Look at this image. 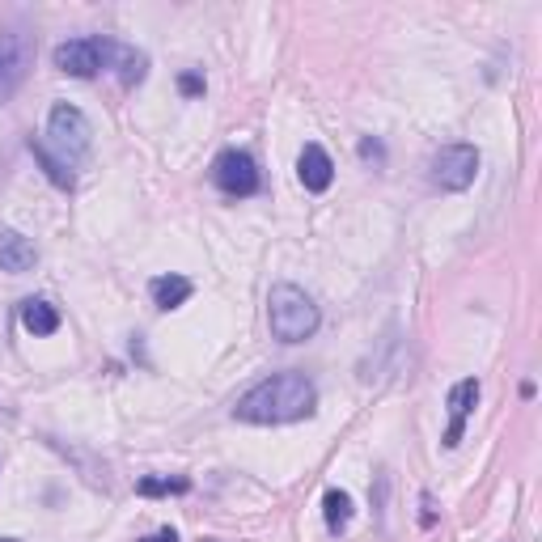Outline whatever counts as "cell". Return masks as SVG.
<instances>
[{"instance_id":"13","label":"cell","mask_w":542,"mask_h":542,"mask_svg":"<svg viewBox=\"0 0 542 542\" xmlns=\"http://www.w3.org/2000/svg\"><path fill=\"white\" fill-rule=\"evenodd\" d=\"M149 293L157 301V310H178V305H187L191 293H195V284L187 276H157L149 284Z\"/></svg>"},{"instance_id":"18","label":"cell","mask_w":542,"mask_h":542,"mask_svg":"<svg viewBox=\"0 0 542 542\" xmlns=\"http://www.w3.org/2000/svg\"><path fill=\"white\" fill-rule=\"evenodd\" d=\"M360 157H365V161H382V144H377V140H360Z\"/></svg>"},{"instance_id":"11","label":"cell","mask_w":542,"mask_h":542,"mask_svg":"<svg viewBox=\"0 0 542 542\" xmlns=\"http://www.w3.org/2000/svg\"><path fill=\"white\" fill-rule=\"evenodd\" d=\"M22 327L30 331V335H56L60 331V310L51 301H43V297H26L22 301Z\"/></svg>"},{"instance_id":"5","label":"cell","mask_w":542,"mask_h":542,"mask_svg":"<svg viewBox=\"0 0 542 542\" xmlns=\"http://www.w3.org/2000/svg\"><path fill=\"white\" fill-rule=\"evenodd\" d=\"M34 68V39L30 30L9 26L0 30V102H9Z\"/></svg>"},{"instance_id":"7","label":"cell","mask_w":542,"mask_h":542,"mask_svg":"<svg viewBox=\"0 0 542 542\" xmlns=\"http://www.w3.org/2000/svg\"><path fill=\"white\" fill-rule=\"evenodd\" d=\"M479 178V149L475 144H445L432 157V183L441 191H466Z\"/></svg>"},{"instance_id":"9","label":"cell","mask_w":542,"mask_h":542,"mask_svg":"<svg viewBox=\"0 0 542 542\" xmlns=\"http://www.w3.org/2000/svg\"><path fill=\"white\" fill-rule=\"evenodd\" d=\"M297 178H301V187L305 191H327L331 183H335V161H331V153L322 149V144H305L301 149V157H297Z\"/></svg>"},{"instance_id":"2","label":"cell","mask_w":542,"mask_h":542,"mask_svg":"<svg viewBox=\"0 0 542 542\" xmlns=\"http://www.w3.org/2000/svg\"><path fill=\"white\" fill-rule=\"evenodd\" d=\"M318 322H322V314H318V305L305 288L276 284L267 293V327L280 343H305L318 331Z\"/></svg>"},{"instance_id":"3","label":"cell","mask_w":542,"mask_h":542,"mask_svg":"<svg viewBox=\"0 0 542 542\" xmlns=\"http://www.w3.org/2000/svg\"><path fill=\"white\" fill-rule=\"evenodd\" d=\"M47 149L56 153L64 166H81L94 149V128H89V119L81 106L72 102H56L47 115Z\"/></svg>"},{"instance_id":"6","label":"cell","mask_w":542,"mask_h":542,"mask_svg":"<svg viewBox=\"0 0 542 542\" xmlns=\"http://www.w3.org/2000/svg\"><path fill=\"white\" fill-rule=\"evenodd\" d=\"M212 183L221 187L225 195H233V200H250V195H259L263 178H259V161L242 153V149H225L216 153L212 161Z\"/></svg>"},{"instance_id":"19","label":"cell","mask_w":542,"mask_h":542,"mask_svg":"<svg viewBox=\"0 0 542 542\" xmlns=\"http://www.w3.org/2000/svg\"><path fill=\"white\" fill-rule=\"evenodd\" d=\"M136 542H178V534L166 526V530H157V534H149V538H136Z\"/></svg>"},{"instance_id":"4","label":"cell","mask_w":542,"mask_h":542,"mask_svg":"<svg viewBox=\"0 0 542 542\" xmlns=\"http://www.w3.org/2000/svg\"><path fill=\"white\" fill-rule=\"evenodd\" d=\"M115 51H119L115 39H106V34H85V39L60 43L56 51H51V60H56V68L64 72V77L89 81V77H98L102 68L115 64Z\"/></svg>"},{"instance_id":"14","label":"cell","mask_w":542,"mask_h":542,"mask_svg":"<svg viewBox=\"0 0 542 542\" xmlns=\"http://www.w3.org/2000/svg\"><path fill=\"white\" fill-rule=\"evenodd\" d=\"M352 513H356V509H352V496L343 492V487H331V492L322 496V517H327V530H331L335 538L352 526Z\"/></svg>"},{"instance_id":"1","label":"cell","mask_w":542,"mask_h":542,"mask_svg":"<svg viewBox=\"0 0 542 542\" xmlns=\"http://www.w3.org/2000/svg\"><path fill=\"white\" fill-rule=\"evenodd\" d=\"M318 407V386L297 369L271 373L255 382L238 403H233V420L242 424H297L310 420Z\"/></svg>"},{"instance_id":"15","label":"cell","mask_w":542,"mask_h":542,"mask_svg":"<svg viewBox=\"0 0 542 542\" xmlns=\"http://www.w3.org/2000/svg\"><path fill=\"white\" fill-rule=\"evenodd\" d=\"M111 68H119V81L132 89V85H140L144 77H149V56H144V51H136V47H128V43H119Z\"/></svg>"},{"instance_id":"16","label":"cell","mask_w":542,"mask_h":542,"mask_svg":"<svg viewBox=\"0 0 542 542\" xmlns=\"http://www.w3.org/2000/svg\"><path fill=\"white\" fill-rule=\"evenodd\" d=\"M136 492L140 496H183V492H191V483L187 479H140Z\"/></svg>"},{"instance_id":"10","label":"cell","mask_w":542,"mask_h":542,"mask_svg":"<svg viewBox=\"0 0 542 542\" xmlns=\"http://www.w3.org/2000/svg\"><path fill=\"white\" fill-rule=\"evenodd\" d=\"M39 263V250H34L30 238H22L17 229H0V271L9 276H26Z\"/></svg>"},{"instance_id":"17","label":"cell","mask_w":542,"mask_h":542,"mask_svg":"<svg viewBox=\"0 0 542 542\" xmlns=\"http://www.w3.org/2000/svg\"><path fill=\"white\" fill-rule=\"evenodd\" d=\"M178 89H183V98H200L204 94V72H183V77H178Z\"/></svg>"},{"instance_id":"20","label":"cell","mask_w":542,"mask_h":542,"mask_svg":"<svg viewBox=\"0 0 542 542\" xmlns=\"http://www.w3.org/2000/svg\"><path fill=\"white\" fill-rule=\"evenodd\" d=\"M0 542H22V538H0Z\"/></svg>"},{"instance_id":"8","label":"cell","mask_w":542,"mask_h":542,"mask_svg":"<svg viewBox=\"0 0 542 542\" xmlns=\"http://www.w3.org/2000/svg\"><path fill=\"white\" fill-rule=\"evenodd\" d=\"M449 428H445V449L462 445V432H466V420H471V411L479 407V382L475 377H466V382H458L454 390H449Z\"/></svg>"},{"instance_id":"12","label":"cell","mask_w":542,"mask_h":542,"mask_svg":"<svg viewBox=\"0 0 542 542\" xmlns=\"http://www.w3.org/2000/svg\"><path fill=\"white\" fill-rule=\"evenodd\" d=\"M26 149H30V157L39 161L43 174H47V178H51V183H56L60 191H72V187H77V174H72V166H64V161H60L56 153H51L43 140H34V136H30V140H26Z\"/></svg>"}]
</instances>
